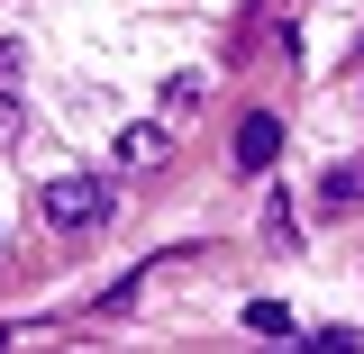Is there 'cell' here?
Returning a JSON list of instances; mask_svg holds the SVG:
<instances>
[{
  "label": "cell",
  "mask_w": 364,
  "mask_h": 354,
  "mask_svg": "<svg viewBox=\"0 0 364 354\" xmlns=\"http://www.w3.org/2000/svg\"><path fill=\"white\" fill-rule=\"evenodd\" d=\"M18 55H28V45H18V37H0V82H18Z\"/></svg>",
  "instance_id": "6"
},
{
  "label": "cell",
  "mask_w": 364,
  "mask_h": 354,
  "mask_svg": "<svg viewBox=\"0 0 364 354\" xmlns=\"http://www.w3.org/2000/svg\"><path fill=\"white\" fill-rule=\"evenodd\" d=\"M164 155H173V128H155V118L119 128V164H136V173H146V164H164Z\"/></svg>",
  "instance_id": "3"
},
{
  "label": "cell",
  "mask_w": 364,
  "mask_h": 354,
  "mask_svg": "<svg viewBox=\"0 0 364 354\" xmlns=\"http://www.w3.org/2000/svg\"><path fill=\"white\" fill-rule=\"evenodd\" d=\"M109 219V182H91V173H64V182H46V227H64V236H82V227Z\"/></svg>",
  "instance_id": "1"
},
{
  "label": "cell",
  "mask_w": 364,
  "mask_h": 354,
  "mask_svg": "<svg viewBox=\"0 0 364 354\" xmlns=\"http://www.w3.org/2000/svg\"><path fill=\"white\" fill-rule=\"evenodd\" d=\"M310 200H318V219H346V209L364 200V164H337V173L310 191Z\"/></svg>",
  "instance_id": "4"
},
{
  "label": "cell",
  "mask_w": 364,
  "mask_h": 354,
  "mask_svg": "<svg viewBox=\"0 0 364 354\" xmlns=\"http://www.w3.org/2000/svg\"><path fill=\"white\" fill-rule=\"evenodd\" d=\"M228 155H237V173H264L273 155H282V118H273V109H255L246 128L228 136Z\"/></svg>",
  "instance_id": "2"
},
{
  "label": "cell",
  "mask_w": 364,
  "mask_h": 354,
  "mask_svg": "<svg viewBox=\"0 0 364 354\" xmlns=\"http://www.w3.org/2000/svg\"><path fill=\"white\" fill-rule=\"evenodd\" d=\"M246 327H255V336H291V309H282V300H246Z\"/></svg>",
  "instance_id": "5"
}]
</instances>
